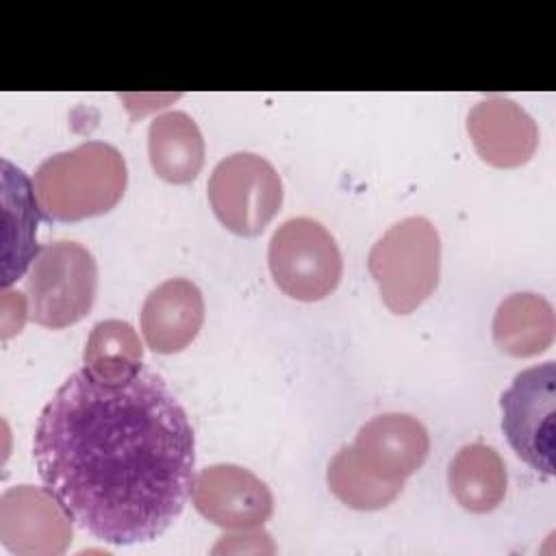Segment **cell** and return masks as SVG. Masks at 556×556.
<instances>
[{"label": "cell", "mask_w": 556, "mask_h": 556, "mask_svg": "<svg viewBox=\"0 0 556 556\" xmlns=\"http://www.w3.org/2000/svg\"><path fill=\"white\" fill-rule=\"evenodd\" d=\"M72 521L46 486L17 484L0 497V541L13 554H63L72 543Z\"/></svg>", "instance_id": "ba28073f"}, {"label": "cell", "mask_w": 556, "mask_h": 556, "mask_svg": "<svg viewBox=\"0 0 556 556\" xmlns=\"http://www.w3.org/2000/svg\"><path fill=\"white\" fill-rule=\"evenodd\" d=\"M502 430L515 454L532 469L554 476L556 363L545 361L513 378L500 397Z\"/></svg>", "instance_id": "52a82bcc"}, {"label": "cell", "mask_w": 556, "mask_h": 556, "mask_svg": "<svg viewBox=\"0 0 556 556\" xmlns=\"http://www.w3.org/2000/svg\"><path fill=\"white\" fill-rule=\"evenodd\" d=\"M148 156L159 178L191 182L204 165V139L193 117L185 111L156 115L148 128Z\"/></svg>", "instance_id": "5bb4252c"}, {"label": "cell", "mask_w": 556, "mask_h": 556, "mask_svg": "<svg viewBox=\"0 0 556 556\" xmlns=\"http://www.w3.org/2000/svg\"><path fill=\"white\" fill-rule=\"evenodd\" d=\"M126 185V161L104 141H85L48 156L33 178L39 211L54 222H80L109 213L122 200Z\"/></svg>", "instance_id": "7a4b0ae2"}, {"label": "cell", "mask_w": 556, "mask_h": 556, "mask_svg": "<svg viewBox=\"0 0 556 556\" xmlns=\"http://www.w3.org/2000/svg\"><path fill=\"white\" fill-rule=\"evenodd\" d=\"M476 152L493 167H519L536 150V122L510 98L489 96L467 115Z\"/></svg>", "instance_id": "8fae6325"}, {"label": "cell", "mask_w": 556, "mask_h": 556, "mask_svg": "<svg viewBox=\"0 0 556 556\" xmlns=\"http://www.w3.org/2000/svg\"><path fill=\"white\" fill-rule=\"evenodd\" d=\"M350 447L371 476L404 484L424 465L430 452V437L417 417L384 413L363 424Z\"/></svg>", "instance_id": "30bf717a"}, {"label": "cell", "mask_w": 556, "mask_h": 556, "mask_svg": "<svg viewBox=\"0 0 556 556\" xmlns=\"http://www.w3.org/2000/svg\"><path fill=\"white\" fill-rule=\"evenodd\" d=\"M98 265L93 254L76 241L43 243L26 278L28 315L46 328H67L93 306Z\"/></svg>", "instance_id": "277c9868"}, {"label": "cell", "mask_w": 556, "mask_h": 556, "mask_svg": "<svg viewBox=\"0 0 556 556\" xmlns=\"http://www.w3.org/2000/svg\"><path fill=\"white\" fill-rule=\"evenodd\" d=\"M43 486L96 539L152 541L191 495L195 439L165 380L74 371L43 406L33 445Z\"/></svg>", "instance_id": "6da1fadb"}, {"label": "cell", "mask_w": 556, "mask_h": 556, "mask_svg": "<svg viewBox=\"0 0 556 556\" xmlns=\"http://www.w3.org/2000/svg\"><path fill=\"white\" fill-rule=\"evenodd\" d=\"M367 267L384 306L395 315L413 313L439 285L441 239L426 217L393 224L369 250Z\"/></svg>", "instance_id": "3957f363"}, {"label": "cell", "mask_w": 556, "mask_h": 556, "mask_svg": "<svg viewBox=\"0 0 556 556\" xmlns=\"http://www.w3.org/2000/svg\"><path fill=\"white\" fill-rule=\"evenodd\" d=\"M447 482L454 500L469 513H491L506 495V467L500 454L482 443L465 445L456 452Z\"/></svg>", "instance_id": "2e32d148"}, {"label": "cell", "mask_w": 556, "mask_h": 556, "mask_svg": "<svg viewBox=\"0 0 556 556\" xmlns=\"http://www.w3.org/2000/svg\"><path fill=\"white\" fill-rule=\"evenodd\" d=\"M267 263L278 289L300 302L324 300L343 274L334 237L311 217H291L274 230Z\"/></svg>", "instance_id": "5b68a950"}, {"label": "cell", "mask_w": 556, "mask_h": 556, "mask_svg": "<svg viewBox=\"0 0 556 556\" xmlns=\"http://www.w3.org/2000/svg\"><path fill=\"white\" fill-rule=\"evenodd\" d=\"M139 319L143 339L152 352H180L202 328V291L187 278H169L148 293Z\"/></svg>", "instance_id": "7c38bea8"}, {"label": "cell", "mask_w": 556, "mask_h": 556, "mask_svg": "<svg viewBox=\"0 0 556 556\" xmlns=\"http://www.w3.org/2000/svg\"><path fill=\"white\" fill-rule=\"evenodd\" d=\"M2 206H4V250H2V287L9 289L35 261L39 204L28 176L2 159Z\"/></svg>", "instance_id": "4fadbf2b"}, {"label": "cell", "mask_w": 556, "mask_h": 556, "mask_svg": "<svg viewBox=\"0 0 556 556\" xmlns=\"http://www.w3.org/2000/svg\"><path fill=\"white\" fill-rule=\"evenodd\" d=\"M195 510L224 530H252L274 510L269 486L250 469L219 463L200 469L191 482Z\"/></svg>", "instance_id": "9c48e42d"}, {"label": "cell", "mask_w": 556, "mask_h": 556, "mask_svg": "<svg viewBox=\"0 0 556 556\" xmlns=\"http://www.w3.org/2000/svg\"><path fill=\"white\" fill-rule=\"evenodd\" d=\"M83 361L85 367L98 378H126L143 369V345L128 321L104 319L91 328Z\"/></svg>", "instance_id": "e0dca14e"}, {"label": "cell", "mask_w": 556, "mask_h": 556, "mask_svg": "<svg viewBox=\"0 0 556 556\" xmlns=\"http://www.w3.org/2000/svg\"><path fill=\"white\" fill-rule=\"evenodd\" d=\"M206 189L215 217L241 237L263 232L282 204L278 172L267 159L252 152H235L222 159Z\"/></svg>", "instance_id": "8992f818"}, {"label": "cell", "mask_w": 556, "mask_h": 556, "mask_svg": "<svg viewBox=\"0 0 556 556\" xmlns=\"http://www.w3.org/2000/svg\"><path fill=\"white\" fill-rule=\"evenodd\" d=\"M330 491L337 495L339 502H343L348 508L354 510H380L389 506L402 491L404 484L384 482L376 476H371L352 454V447H341L326 473Z\"/></svg>", "instance_id": "ac0fdd59"}, {"label": "cell", "mask_w": 556, "mask_h": 556, "mask_svg": "<svg viewBox=\"0 0 556 556\" xmlns=\"http://www.w3.org/2000/svg\"><path fill=\"white\" fill-rule=\"evenodd\" d=\"M554 306L539 293L504 298L493 317V341L510 356L526 358L545 352L554 341Z\"/></svg>", "instance_id": "9a60e30c"}, {"label": "cell", "mask_w": 556, "mask_h": 556, "mask_svg": "<svg viewBox=\"0 0 556 556\" xmlns=\"http://www.w3.org/2000/svg\"><path fill=\"white\" fill-rule=\"evenodd\" d=\"M0 324H2V337L9 339L11 334L20 332L24 321H26V300L20 291H11L4 289L2 291V300H0Z\"/></svg>", "instance_id": "d6986e66"}]
</instances>
